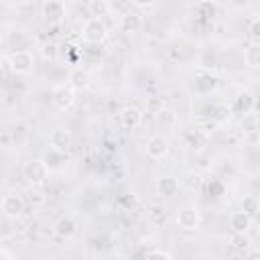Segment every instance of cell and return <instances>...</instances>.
Returning <instances> with one entry per match:
<instances>
[{
    "instance_id": "cell-1",
    "label": "cell",
    "mask_w": 260,
    "mask_h": 260,
    "mask_svg": "<svg viewBox=\"0 0 260 260\" xmlns=\"http://www.w3.org/2000/svg\"><path fill=\"white\" fill-rule=\"evenodd\" d=\"M22 177L30 187H43L49 179V169L43 158H28L22 162Z\"/></svg>"
},
{
    "instance_id": "cell-2",
    "label": "cell",
    "mask_w": 260,
    "mask_h": 260,
    "mask_svg": "<svg viewBox=\"0 0 260 260\" xmlns=\"http://www.w3.org/2000/svg\"><path fill=\"white\" fill-rule=\"evenodd\" d=\"M4 65L16 73V75H26L35 69V55L32 51L24 49V51H12L6 59H4Z\"/></svg>"
},
{
    "instance_id": "cell-3",
    "label": "cell",
    "mask_w": 260,
    "mask_h": 260,
    "mask_svg": "<svg viewBox=\"0 0 260 260\" xmlns=\"http://www.w3.org/2000/svg\"><path fill=\"white\" fill-rule=\"evenodd\" d=\"M217 87H219V77H217L211 69L199 67V69L195 71V77H193V91H195V93H199V95H209V93H213Z\"/></svg>"
},
{
    "instance_id": "cell-4",
    "label": "cell",
    "mask_w": 260,
    "mask_h": 260,
    "mask_svg": "<svg viewBox=\"0 0 260 260\" xmlns=\"http://www.w3.org/2000/svg\"><path fill=\"white\" fill-rule=\"evenodd\" d=\"M108 37V26L104 18H87L81 26V39L89 45H100Z\"/></svg>"
},
{
    "instance_id": "cell-5",
    "label": "cell",
    "mask_w": 260,
    "mask_h": 260,
    "mask_svg": "<svg viewBox=\"0 0 260 260\" xmlns=\"http://www.w3.org/2000/svg\"><path fill=\"white\" fill-rule=\"evenodd\" d=\"M51 104L59 112H65V110L73 108V104H75V91L67 83H55L53 89H51Z\"/></svg>"
},
{
    "instance_id": "cell-6",
    "label": "cell",
    "mask_w": 260,
    "mask_h": 260,
    "mask_svg": "<svg viewBox=\"0 0 260 260\" xmlns=\"http://www.w3.org/2000/svg\"><path fill=\"white\" fill-rule=\"evenodd\" d=\"M0 207H2V213L8 219H18V217H22V213L26 209V203H24L22 195H18V193H6L2 197Z\"/></svg>"
},
{
    "instance_id": "cell-7",
    "label": "cell",
    "mask_w": 260,
    "mask_h": 260,
    "mask_svg": "<svg viewBox=\"0 0 260 260\" xmlns=\"http://www.w3.org/2000/svg\"><path fill=\"white\" fill-rule=\"evenodd\" d=\"M41 14H43V18H45L47 22L59 24V22H63L65 16H67V6H65V2H61V0H47V2H43V6H41Z\"/></svg>"
},
{
    "instance_id": "cell-8",
    "label": "cell",
    "mask_w": 260,
    "mask_h": 260,
    "mask_svg": "<svg viewBox=\"0 0 260 260\" xmlns=\"http://www.w3.org/2000/svg\"><path fill=\"white\" fill-rule=\"evenodd\" d=\"M177 225L183 230V232H195V230H199V225H201V215H199V211L195 209V207H191V205H187V207H181L179 211H177Z\"/></svg>"
},
{
    "instance_id": "cell-9",
    "label": "cell",
    "mask_w": 260,
    "mask_h": 260,
    "mask_svg": "<svg viewBox=\"0 0 260 260\" xmlns=\"http://www.w3.org/2000/svg\"><path fill=\"white\" fill-rule=\"evenodd\" d=\"M232 112L238 116H248L256 106V95L250 89H240L232 100Z\"/></svg>"
},
{
    "instance_id": "cell-10",
    "label": "cell",
    "mask_w": 260,
    "mask_h": 260,
    "mask_svg": "<svg viewBox=\"0 0 260 260\" xmlns=\"http://www.w3.org/2000/svg\"><path fill=\"white\" fill-rule=\"evenodd\" d=\"M77 230H79V225H77L75 217L69 215V213L59 215V217L55 219V223H53V234H55L57 238H61V240H71V238L77 234Z\"/></svg>"
},
{
    "instance_id": "cell-11",
    "label": "cell",
    "mask_w": 260,
    "mask_h": 260,
    "mask_svg": "<svg viewBox=\"0 0 260 260\" xmlns=\"http://www.w3.org/2000/svg\"><path fill=\"white\" fill-rule=\"evenodd\" d=\"M171 150V144L167 140V136L162 134H152L148 140H146V154L152 158V160H162Z\"/></svg>"
},
{
    "instance_id": "cell-12",
    "label": "cell",
    "mask_w": 260,
    "mask_h": 260,
    "mask_svg": "<svg viewBox=\"0 0 260 260\" xmlns=\"http://www.w3.org/2000/svg\"><path fill=\"white\" fill-rule=\"evenodd\" d=\"M142 112L136 108V106H126L118 112V122L124 130H136L140 124H142Z\"/></svg>"
},
{
    "instance_id": "cell-13",
    "label": "cell",
    "mask_w": 260,
    "mask_h": 260,
    "mask_svg": "<svg viewBox=\"0 0 260 260\" xmlns=\"http://www.w3.org/2000/svg\"><path fill=\"white\" fill-rule=\"evenodd\" d=\"M205 114H207L205 118L213 120V122H215V124H219V126H221V124H228V122L232 120V116H234L232 106H230V104H225V102H215V104H209Z\"/></svg>"
},
{
    "instance_id": "cell-14",
    "label": "cell",
    "mask_w": 260,
    "mask_h": 260,
    "mask_svg": "<svg viewBox=\"0 0 260 260\" xmlns=\"http://www.w3.org/2000/svg\"><path fill=\"white\" fill-rule=\"evenodd\" d=\"M71 142H73V134H71V130H67V128H63V126L53 128L51 134H49V144H51V148H55V150L67 152L69 146H71Z\"/></svg>"
},
{
    "instance_id": "cell-15",
    "label": "cell",
    "mask_w": 260,
    "mask_h": 260,
    "mask_svg": "<svg viewBox=\"0 0 260 260\" xmlns=\"http://www.w3.org/2000/svg\"><path fill=\"white\" fill-rule=\"evenodd\" d=\"M43 162L47 165L49 173H59L67 167L69 162V154L63 152V150H55V148H49L45 154H43Z\"/></svg>"
},
{
    "instance_id": "cell-16",
    "label": "cell",
    "mask_w": 260,
    "mask_h": 260,
    "mask_svg": "<svg viewBox=\"0 0 260 260\" xmlns=\"http://www.w3.org/2000/svg\"><path fill=\"white\" fill-rule=\"evenodd\" d=\"M142 14L138 12V10H128V12H124L120 18H118V26H120V30L122 32H126V35H132V32H136V30H140L142 28Z\"/></svg>"
},
{
    "instance_id": "cell-17",
    "label": "cell",
    "mask_w": 260,
    "mask_h": 260,
    "mask_svg": "<svg viewBox=\"0 0 260 260\" xmlns=\"http://www.w3.org/2000/svg\"><path fill=\"white\" fill-rule=\"evenodd\" d=\"M89 81H91V77H89L87 69H83V67H73L67 73V85L73 91H85L89 87Z\"/></svg>"
},
{
    "instance_id": "cell-18",
    "label": "cell",
    "mask_w": 260,
    "mask_h": 260,
    "mask_svg": "<svg viewBox=\"0 0 260 260\" xmlns=\"http://www.w3.org/2000/svg\"><path fill=\"white\" fill-rule=\"evenodd\" d=\"M154 189L160 197H175L179 193V181L171 175H162L154 181Z\"/></svg>"
},
{
    "instance_id": "cell-19",
    "label": "cell",
    "mask_w": 260,
    "mask_h": 260,
    "mask_svg": "<svg viewBox=\"0 0 260 260\" xmlns=\"http://www.w3.org/2000/svg\"><path fill=\"white\" fill-rule=\"evenodd\" d=\"M230 228H232V232L236 236H244L252 228V217L248 213H244V211H234L230 215Z\"/></svg>"
},
{
    "instance_id": "cell-20",
    "label": "cell",
    "mask_w": 260,
    "mask_h": 260,
    "mask_svg": "<svg viewBox=\"0 0 260 260\" xmlns=\"http://www.w3.org/2000/svg\"><path fill=\"white\" fill-rule=\"evenodd\" d=\"M207 140H209V136L207 134H203L201 130H189L187 134H185V146L187 148H191V150H201L205 144H207Z\"/></svg>"
},
{
    "instance_id": "cell-21",
    "label": "cell",
    "mask_w": 260,
    "mask_h": 260,
    "mask_svg": "<svg viewBox=\"0 0 260 260\" xmlns=\"http://www.w3.org/2000/svg\"><path fill=\"white\" fill-rule=\"evenodd\" d=\"M244 63L250 69H260V43H250L244 49Z\"/></svg>"
},
{
    "instance_id": "cell-22",
    "label": "cell",
    "mask_w": 260,
    "mask_h": 260,
    "mask_svg": "<svg viewBox=\"0 0 260 260\" xmlns=\"http://www.w3.org/2000/svg\"><path fill=\"white\" fill-rule=\"evenodd\" d=\"M240 211H244V213H248L250 217H254V215H258L260 213V199L256 197V195H244L242 199H240Z\"/></svg>"
},
{
    "instance_id": "cell-23",
    "label": "cell",
    "mask_w": 260,
    "mask_h": 260,
    "mask_svg": "<svg viewBox=\"0 0 260 260\" xmlns=\"http://www.w3.org/2000/svg\"><path fill=\"white\" fill-rule=\"evenodd\" d=\"M195 12L201 18H213L217 14V4L215 2H199V4H195Z\"/></svg>"
},
{
    "instance_id": "cell-24",
    "label": "cell",
    "mask_w": 260,
    "mask_h": 260,
    "mask_svg": "<svg viewBox=\"0 0 260 260\" xmlns=\"http://www.w3.org/2000/svg\"><path fill=\"white\" fill-rule=\"evenodd\" d=\"M87 6H89V10H91V18H102V16L110 14L108 2H89Z\"/></svg>"
},
{
    "instance_id": "cell-25",
    "label": "cell",
    "mask_w": 260,
    "mask_h": 260,
    "mask_svg": "<svg viewBox=\"0 0 260 260\" xmlns=\"http://www.w3.org/2000/svg\"><path fill=\"white\" fill-rule=\"evenodd\" d=\"M144 260H173V256L169 252H165V250H150L144 256Z\"/></svg>"
},
{
    "instance_id": "cell-26",
    "label": "cell",
    "mask_w": 260,
    "mask_h": 260,
    "mask_svg": "<svg viewBox=\"0 0 260 260\" xmlns=\"http://www.w3.org/2000/svg\"><path fill=\"white\" fill-rule=\"evenodd\" d=\"M57 55H59V49H57L55 43H47L43 47V57L45 59H57Z\"/></svg>"
},
{
    "instance_id": "cell-27",
    "label": "cell",
    "mask_w": 260,
    "mask_h": 260,
    "mask_svg": "<svg viewBox=\"0 0 260 260\" xmlns=\"http://www.w3.org/2000/svg\"><path fill=\"white\" fill-rule=\"evenodd\" d=\"M250 39H252V43H260V18H256L250 24Z\"/></svg>"
},
{
    "instance_id": "cell-28",
    "label": "cell",
    "mask_w": 260,
    "mask_h": 260,
    "mask_svg": "<svg viewBox=\"0 0 260 260\" xmlns=\"http://www.w3.org/2000/svg\"><path fill=\"white\" fill-rule=\"evenodd\" d=\"M244 260H260V248H250Z\"/></svg>"
},
{
    "instance_id": "cell-29",
    "label": "cell",
    "mask_w": 260,
    "mask_h": 260,
    "mask_svg": "<svg viewBox=\"0 0 260 260\" xmlns=\"http://www.w3.org/2000/svg\"><path fill=\"white\" fill-rule=\"evenodd\" d=\"M132 6L134 8H152V6H156L154 2H142V0H134L132 2Z\"/></svg>"
},
{
    "instance_id": "cell-30",
    "label": "cell",
    "mask_w": 260,
    "mask_h": 260,
    "mask_svg": "<svg viewBox=\"0 0 260 260\" xmlns=\"http://www.w3.org/2000/svg\"><path fill=\"white\" fill-rule=\"evenodd\" d=\"M256 148H258V152H260V136H258V142H256Z\"/></svg>"
}]
</instances>
